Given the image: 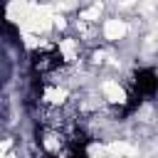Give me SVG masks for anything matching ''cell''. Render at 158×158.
<instances>
[{
    "instance_id": "cell-1",
    "label": "cell",
    "mask_w": 158,
    "mask_h": 158,
    "mask_svg": "<svg viewBox=\"0 0 158 158\" xmlns=\"http://www.w3.org/2000/svg\"><path fill=\"white\" fill-rule=\"evenodd\" d=\"M101 91H104V96L111 101V104H123L126 101V91L118 86V81H114V79H106L104 84H101Z\"/></svg>"
},
{
    "instance_id": "cell-2",
    "label": "cell",
    "mask_w": 158,
    "mask_h": 158,
    "mask_svg": "<svg viewBox=\"0 0 158 158\" xmlns=\"http://www.w3.org/2000/svg\"><path fill=\"white\" fill-rule=\"evenodd\" d=\"M126 35V22L123 20H106L104 22V37L109 40V42H116V40H121Z\"/></svg>"
}]
</instances>
